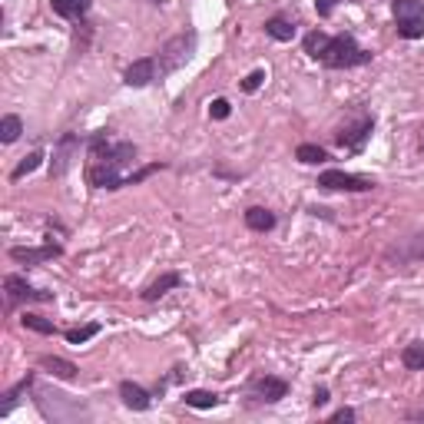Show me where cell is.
I'll return each instance as SVG.
<instances>
[{"mask_svg":"<svg viewBox=\"0 0 424 424\" xmlns=\"http://www.w3.org/2000/svg\"><path fill=\"white\" fill-rule=\"evenodd\" d=\"M87 179L93 189H123L126 186V166L136 162V146L133 143H113L106 129H97L87 139Z\"/></svg>","mask_w":424,"mask_h":424,"instance_id":"6da1fadb","label":"cell"},{"mask_svg":"<svg viewBox=\"0 0 424 424\" xmlns=\"http://www.w3.org/2000/svg\"><path fill=\"white\" fill-rule=\"evenodd\" d=\"M196 43H199L196 30H183V34H176V37L166 40L160 47V57H156L160 76H169V73H176L179 66H186V63L192 60V53H196Z\"/></svg>","mask_w":424,"mask_h":424,"instance_id":"7a4b0ae2","label":"cell"},{"mask_svg":"<svg viewBox=\"0 0 424 424\" xmlns=\"http://www.w3.org/2000/svg\"><path fill=\"white\" fill-rule=\"evenodd\" d=\"M368 60H372V53L362 50L351 34H338V37L328 40V47H325L318 63L332 66V70H351V66H365Z\"/></svg>","mask_w":424,"mask_h":424,"instance_id":"3957f363","label":"cell"},{"mask_svg":"<svg viewBox=\"0 0 424 424\" xmlns=\"http://www.w3.org/2000/svg\"><path fill=\"white\" fill-rule=\"evenodd\" d=\"M391 17L398 24V37H404V40L424 37V3L421 0H391Z\"/></svg>","mask_w":424,"mask_h":424,"instance_id":"277c9868","label":"cell"},{"mask_svg":"<svg viewBox=\"0 0 424 424\" xmlns=\"http://www.w3.org/2000/svg\"><path fill=\"white\" fill-rule=\"evenodd\" d=\"M372 129H374V120L368 116V113H358L355 120H348L345 126H338V129H335V143L341 146V150L358 153L365 143H368Z\"/></svg>","mask_w":424,"mask_h":424,"instance_id":"5b68a950","label":"cell"},{"mask_svg":"<svg viewBox=\"0 0 424 424\" xmlns=\"http://www.w3.org/2000/svg\"><path fill=\"white\" fill-rule=\"evenodd\" d=\"M318 186L332 189V192H368V189H374V179L345 173V169H325V173L318 176Z\"/></svg>","mask_w":424,"mask_h":424,"instance_id":"8992f818","label":"cell"},{"mask_svg":"<svg viewBox=\"0 0 424 424\" xmlns=\"http://www.w3.org/2000/svg\"><path fill=\"white\" fill-rule=\"evenodd\" d=\"M3 292H7V302L10 305H17V302H53V292L34 288L24 275H7L3 278Z\"/></svg>","mask_w":424,"mask_h":424,"instance_id":"52a82bcc","label":"cell"},{"mask_svg":"<svg viewBox=\"0 0 424 424\" xmlns=\"http://www.w3.org/2000/svg\"><path fill=\"white\" fill-rule=\"evenodd\" d=\"M80 146H83V139L76 136V133H63L60 139H57V146H53V160H50V176H63L70 166H73V160L80 156Z\"/></svg>","mask_w":424,"mask_h":424,"instance_id":"ba28073f","label":"cell"},{"mask_svg":"<svg viewBox=\"0 0 424 424\" xmlns=\"http://www.w3.org/2000/svg\"><path fill=\"white\" fill-rule=\"evenodd\" d=\"M63 255V249L57 242H43V246H13L10 249V259L20 265H40V262H50Z\"/></svg>","mask_w":424,"mask_h":424,"instance_id":"9c48e42d","label":"cell"},{"mask_svg":"<svg viewBox=\"0 0 424 424\" xmlns=\"http://www.w3.org/2000/svg\"><path fill=\"white\" fill-rule=\"evenodd\" d=\"M249 395L255 401H265V404H275L288 395V381L285 378H275V374H262L249 385Z\"/></svg>","mask_w":424,"mask_h":424,"instance_id":"30bf717a","label":"cell"},{"mask_svg":"<svg viewBox=\"0 0 424 424\" xmlns=\"http://www.w3.org/2000/svg\"><path fill=\"white\" fill-rule=\"evenodd\" d=\"M156 73H160V66H156V57H143V60H133L129 66H126L123 73V83L126 87H150L153 80H156Z\"/></svg>","mask_w":424,"mask_h":424,"instance_id":"8fae6325","label":"cell"},{"mask_svg":"<svg viewBox=\"0 0 424 424\" xmlns=\"http://www.w3.org/2000/svg\"><path fill=\"white\" fill-rule=\"evenodd\" d=\"M120 398H123V404L133 408V411H146L153 404V395L146 388H139L136 381H120Z\"/></svg>","mask_w":424,"mask_h":424,"instance_id":"7c38bea8","label":"cell"},{"mask_svg":"<svg viewBox=\"0 0 424 424\" xmlns=\"http://www.w3.org/2000/svg\"><path fill=\"white\" fill-rule=\"evenodd\" d=\"M183 285V275L179 272H166V275H160L156 282H150V285L143 288V302H160L169 288H179Z\"/></svg>","mask_w":424,"mask_h":424,"instance_id":"4fadbf2b","label":"cell"},{"mask_svg":"<svg viewBox=\"0 0 424 424\" xmlns=\"http://www.w3.org/2000/svg\"><path fill=\"white\" fill-rule=\"evenodd\" d=\"M40 368H43V372H50L53 378H63V381H73L76 372H80L73 362H66V358H57V355H43V358H40Z\"/></svg>","mask_w":424,"mask_h":424,"instance_id":"5bb4252c","label":"cell"},{"mask_svg":"<svg viewBox=\"0 0 424 424\" xmlns=\"http://www.w3.org/2000/svg\"><path fill=\"white\" fill-rule=\"evenodd\" d=\"M246 225H249L252 232H269V229H275V212L262 209V206H252L246 212Z\"/></svg>","mask_w":424,"mask_h":424,"instance_id":"9a60e30c","label":"cell"},{"mask_svg":"<svg viewBox=\"0 0 424 424\" xmlns=\"http://www.w3.org/2000/svg\"><path fill=\"white\" fill-rule=\"evenodd\" d=\"M265 34L272 40H282V43H288V40L295 37V24L292 20H285V17H272V20H265Z\"/></svg>","mask_w":424,"mask_h":424,"instance_id":"2e32d148","label":"cell"},{"mask_svg":"<svg viewBox=\"0 0 424 424\" xmlns=\"http://www.w3.org/2000/svg\"><path fill=\"white\" fill-rule=\"evenodd\" d=\"M401 365H404L408 372H424V341L404 345V351H401Z\"/></svg>","mask_w":424,"mask_h":424,"instance_id":"e0dca14e","label":"cell"},{"mask_svg":"<svg viewBox=\"0 0 424 424\" xmlns=\"http://www.w3.org/2000/svg\"><path fill=\"white\" fill-rule=\"evenodd\" d=\"M183 401H186L189 408H199V411H206V408H215V404H219V395H215V391H202V388H196V391H186V395H183Z\"/></svg>","mask_w":424,"mask_h":424,"instance_id":"ac0fdd59","label":"cell"},{"mask_svg":"<svg viewBox=\"0 0 424 424\" xmlns=\"http://www.w3.org/2000/svg\"><path fill=\"white\" fill-rule=\"evenodd\" d=\"M20 133H24V120L20 116H3L0 120V143H17L20 139Z\"/></svg>","mask_w":424,"mask_h":424,"instance_id":"d6986e66","label":"cell"},{"mask_svg":"<svg viewBox=\"0 0 424 424\" xmlns=\"http://www.w3.org/2000/svg\"><path fill=\"white\" fill-rule=\"evenodd\" d=\"M295 160L305 162V166H318V162L328 160V153L322 146H315V143H302L299 150H295Z\"/></svg>","mask_w":424,"mask_h":424,"instance_id":"ffe728a7","label":"cell"},{"mask_svg":"<svg viewBox=\"0 0 424 424\" xmlns=\"http://www.w3.org/2000/svg\"><path fill=\"white\" fill-rule=\"evenodd\" d=\"M328 34H322V30H312V34H305V53L312 57V60H322L325 47H328Z\"/></svg>","mask_w":424,"mask_h":424,"instance_id":"44dd1931","label":"cell"},{"mask_svg":"<svg viewBox=\"0 0 424 424\" xmlns=\"http://www.w3.org/2000/svg\"><path fill=\"white\" fill-rule=\"evenodd\" d=\"M93 335H100V322H90V325H80V328H70V332H66V341H70V345H87Z\"/></svg>","mask_w":424,"mask_h":424,"instance_id":"7402d4cb","label":"cell"},{"mask_svg":"<svg viewBox=\"0 0 424 424\" xmlns=\"http://www.w3.org/2000/svg\"><path fill=\"white\" fill-rule=\"evenodd\" d=\"M40 162H43V153L34 150L30 156H24V160L17 162V169L10 173V179H24V176H30L34 169H40Z\"/></svg>","mask_w":424,"mask_h":424,"instance_id":"603a6c76","label":"cell"},{"mask_svg":"<svg viewBox=\"0 0 424 424\" xmlns=\"http://www.w3.org/2000/svg\"><path fill=\"white\" fill-rule=\"evenodd\" d=\"M20 322H24V328H30V332H37V335H53V332H57V328H53V322H47V318H40V315H24Z\"/></svg>","mask_w":424,"mask_h":424,"instance_id":"cb8c5ba5","label":"cell"},{"mask_svg":"<svg viewBox=\"0 0 424 424\" xmlns=\"http://www.w3.org/2000/svg\"><path fill=\"white\" fill-rule=\"evenodd\" d=\"M50 7L57 17H66V20H73V17H80V10H76V0H50Z\"/></svg>","mask_w":424,"mask_h":424,"instance_id":"d4e9b609","label":"cell"},{"mask_svg":"<svg viewBox=\"0 0 424 424\" xmlns=\"http://www.w3.org/2000/svg\"><path fill=\"white\" fill-rule=\"evenodd\" d=\"M262 83H265V70H252V73L242 80V90H246V93H255Z\"/></svg>","mask_w":424,"mask_h":424,"instance_id":"484cf974","label":"cell"},{"mask_svg":"<svg viewBox=\"0 0 424 424\" xmlns=\"http://www.w3.org/2000/svg\"><path fill=\"white\" fill-rule=\"evenodd\" d=\"M160 169H166V166H146V169H139V173H129V176H126V186H136V183L150 179V176L160 173Z\"/></svg>","mask_w":424,"mask_h":424,"instance_id":"4316f807","label":"cell"},{"mask_svg":"<svg viewBox=\"0 0 424 424\" xmlns=\"http://www.w3.org/2000/svg\"><path fill=\"white\" fill-rule=\"evenodd\" d=\"M229 113H232L229 100H222V97H219V100H212V106H209V116H212V120H225Z\"/></svg>","mask_w":424,"mask_h":424,"instance_id":"83f0119b","label":"cell"},{"mask_svg":"<svg viewBox=\"0 0 424 424\" xmlns=\"http://www.w3.org/2000/svg\"><path fill=\"white\" fill-rule=\"evenodd\" d=\"M348 421H355V411H351V408H338V411L332 414V424H348Z\"/></svg>","mask_w":424,"mask_h":424,"instance_id":"f1b7e54d","label":"cell"},{"mask_svg":"<svg viewBox=\"0 0 424 424\" xmlns=\"http://www.w3.org/2000/svg\"><path fill=\"white\" fill-rule=\"evenodd\" d=\"M335 3H338V0H315V10H318V17H332Z\"/></svg>","mask_w":424,"mask_h":424,"instance_id":"f546056e","label":"cell"},{"mask_svg":"<svg viewBox=\"0 0 424 424\" xmlns=\"http://www.w3.org/2000/svg\"><path fill=\"white\" fill-rule=\"evenodd\" d=\"M312 404H315V408H325V404H328V388H315Z\"/></svg>","mask_w":424,"mask_h":424,"instance_id":"4dcf8cb0","label":"cell"},{"mask_svg":"<svg viewBox=\"0 0 424 424\" xmlns=\"http://www.w3.org/2000/svg\"><path fill=\"white\" fill-rule=\"evenodd\" d=\"M76 10H80V17L90 10V0H76Z\"/></svg>","mask_w":424,"mask_h":424,"instance_id":"1f68e13d","label":"cell"},{"mask_svg":"<svg viewBox=\"0 0 424 424\" xmlns=\"http://www.w3.org/2000/svg\"><path fill=\"white\" fill-rule=\"evenodd\" d=\"M421 150H424V143H421Z\"/></svg>","mask_w":424,"mask_h":424,"instance_id":"d6a6232c","label":"cell"}]
</instances>
